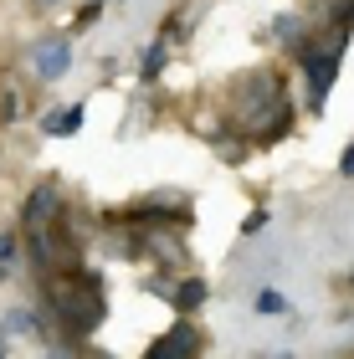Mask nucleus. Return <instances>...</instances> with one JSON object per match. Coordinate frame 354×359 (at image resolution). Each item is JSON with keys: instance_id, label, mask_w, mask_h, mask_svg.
Wrapping results in <instances>:
<instances>
[{"instance_id": "obj_1", "label": "nucleus", "mask_w": 354, "mask_h": 359, "mask_svg": "<svg viewBox=\"0 0 354 359\" xmlns=\"http://www.w3.org/2000/svg\"><path fill=\"white\" fill-rule=\"evenodd\" d=\"M52 313L67 323V329H98L103 313H108V303H103V287H98V277H62V283H52Z\"/></svg>"}, {"instance_id": "obj_2", "label": "nucleus", "mask_w": 354, "mask_h": 359, "mask_svg": "<svg viewBox=\"0 0 354 359\" xmlns=\"http://www.w3.org/2000/svg\"><path fill=\"white\" fill-rule=\"evenodd\" d=\"M31 236H36V262H41L46 272H72L77 262H83L77 241H67L62 231H52V226H46V231H31Z\"/></svg>"}, {"instance_id": "obj_3", "label": "nucleus", "mask_w": 354, "mask_h": 359, "mask_svg": "<svg viewBox=\"0 0 354 359\" xmlns=\"http://www.w3.org/2000/svg\"><path fill=\"white\" fill-rule=\"evenodd\" d=\"M57 216H62L57 190H52V185L31 190V201H26V231H46V226H57Z\"/></svg>"}, {"instance_id": "obj_4", "label": "nucleus", "mask_w": 354, "mask_h": 359, "mask_svg": "<svg viewBox=\"0 0 354 359\" xmlns=\"http://www.w3.org/2000/svg\"><path fill=\"white\" fill-rule=\"evenodd\" d=\"M339 52H344V41L334 46V52H303L308 57V77H313V103L334 88V77H339Z\"/></svg>"}, {"instance_id": "obj_5", "label": "nucleus", "mask_w": 354, "mask_h": 359, "mask_svg": "<svg viewBox=\"0 0 354 359\" xmlns=\"http://www.w3.org/2000/svg\"><path fill=\"white\" fill-rule=\"evenodd\" d=\"M200 349V334L190 329V323H175V329L154 344V359H175V354H196Z\"/></svg>"}, {"instance_id": "obj_6", "label": "nucleus", "mask_w": 354, "mask_h": 359, "mask_svg": "<svg viewBox=\"0 0 354 359\" xmlns=\"http://www.w3.org/2000/svg\"><path fill=\"white\" fill-rule=\"evenodd\" d=\"M67 62H72L67 41H46V46H36V77H46V83H57V77L67 72Z\"/></svg>"}, {"instance_id": "obj_7", "label": "nucleus", "mask_w": 354, "mask_h": 359, "mask_svg": "<svg viewBox=\"0 0 354 359\" xmlns=\"http://www.w3.org/2000/svg\"><path fill=\"white\" fill-rule=\"evenodd\" d=\"M83 103H72V108H62V113H52V118H46V134H77V128H83Z\"/></svg>"}, {"instance_id": "obj_8", "label": "nucleus", "mask_w": 354, "mask_h": 359, "mask_svg": "<svg viewBox=\"0 0 354 359\" xmlns=\"http://www.w3.org/2000/svg\"><path fill=\"white\" fill-rule=\"evenodd\" d=\"M205 303V283H185V287H175V308H196Z\"/></svg>"}, {"instance_id": "obj_9", "label": "nucleus", "mask_w": 354, "mask_h": 359, "mask_svg": "<svg viewBox=\"0 0 354 359\" xmlns=\"http://www.w3.org/2000/svg\"><path fill=\"white\" fill-rule=\"evenodd\" d=\"M31 329H36L31 313H11V318H6V334H31Z\"/></svg>"}, {"instance_id": "obj_10", "label": "nucleus", "mask_w": 354, "mask_h": 359, "mask_svg": "<svg viewBox=\"0 0 354 359\" xmlns=\"http://www.w3.org/2000/svg\"><path fill=\"white\" fill-rule=\"evenodd\" d=\"M257 308H262V313H282V298H278V292H262V298H257Z\"/></svg>"}, {"instance_id": "obj_11", "label": "nucleus", "mask_w": 354, "mask_h": 359, "mask_svg": "<svg viewBox=\"0 0 354 359\" xmlns=\"http://www.w3.org/2000/svg\"><path fill=\"white\" fill-rule=\"evenodd\" d=\"M159 62H165V46H154V52L144 57V77H154V72H159Z\"/></svg>"}, {"instance_id": "obj_12", "label": "nucleus", "mask_w": 354, "mask_h": 359, "mask_svg": "<svg viewBox=\"0 0 354 359\" xmlns=\"http://www.w3.org/2000/svg\"><path fill=\"white\" fill-rule=\"evenodd\" d=\"M339 21H344V26L354 21V0H349V6H339Z\"/></svg>"}, {"instance_id": "obj_13", "label": "nucleus", "mask_w": 354, "mask_h": 359, "mask_svg": "<svg viewBox=\"0 0 354 359\" xmlns=\"http://www.w3.org/2000/svg\"><path fill=\"white\" fill-rule=\"evenodd\" d=\"M6 257H11V236H0V262H6Z\"/></svg>"}, {"instance_id": "obj_14", "label": "nucleus", "mask_w": 354, "mask_h": 359, "mask_svg": "<svg viewBox=\"0 0 354 359\" xmlns=\"http://www.w3.org/2000/svg\"><path fill=\"white\" fill-rule=\"evenodd\" d=\"M344 170H349V175H354V149H349V154H344Z\"/></svg>"}, {"instance_id": "obj_15", "label": "nucleus", "mask_w": 354, "mask_h": 359, "mask_svg": "<svg viewBox=\"0 0 354 359\" xmlns=\"http://www.w3.org/2000/svg\"><path fill=\"white\" fill-rule=\"evenodd\" d=\"M0 349H6V339H0Z\"/></svg>"}]
</instances>
